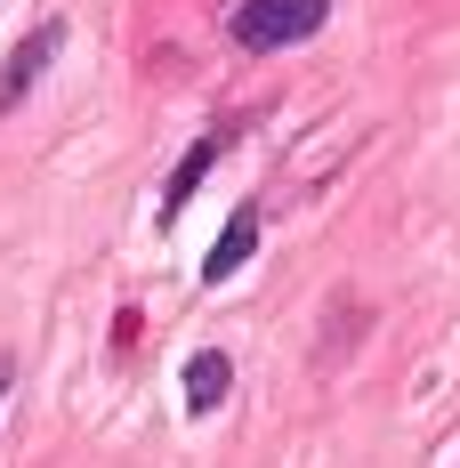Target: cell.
<instances>
[{"label":"cell","mask_w":460,"mask_h":468,"mask_svg":"<svg viewBox=\"0 0 460 468\" xmlns=\"http://www.w3.org/2000/svg\"><path fill=\"white\" fill-rule=\"evenodd\" d=\"M323 16H331V0H234L227 33H234V48H251V57H275V48L316 41Z\"/></svg>","instance_id":"1"},{"label":"cell","mask_w":460,"mask_h":468,"mask_svg":"<svg viewBox=\"0 0 460 468\" xmlns=\"http://www.w3.org/2000/svg\"><path fill=\"white\" fill-rule=\"evenodd\" d=\"M57 48H65V16H41L25 41L8 48V65H0V113H16L25 97L41 90V73H48V57H57Z\"/></svg>","instance_id":"2"},{"label":"cell","mask_w":460,"mask_h":468,"mask_svg":"<svg viewBox=\"0 0 460 468\" xmlns=\"http://www.w3.org/2000/svg\"><path fill=\"white\" fill-rule=\"evenodd\" d=\"M227 145H234V122L202 130V138H194V145L178 154V170H170V186H162V210H154L162 227H178V218H186V202H194V194H202V178H210V170L227 162Z\"/></svg>","instance_id":"3"},{"label":"cell","mask_w":460,"mask_h":468,"mask_svg":"<svg viewBox=\"0 0 460 468\" xmlns=\"http://www.w3.org/2000/svg\"><path fill=\"white\" fill-rule=\"evenodd\" d=\"M259 227H267V218H259V202H242V210L227 218V234L210 242V259H202V282H234V275H242V267H251V250H259Z\"/></svg>","instance_id":"4"},{"label":"cell","mask_w":460,"mask_h":468,"mask_svg":"<svg viewBox=\"0 0 460 468\" xmlns=\"http://www.w3.org/2000/svg\"><path fill=\"white\" fill-rule=\"evenodd\" d=\"M227 388H234V364L219 356V347L186 356V412H194V420H210V412L227 404Z\"/></svg>","instance_id":"5"},{"label":"cell","mask_w":460,"mask_h":468,"mask_svg":"<svg viewBox=\"0 0 460 468\" xmlns=\"http://www.w3.org/2000/svg\"><path fill=\"white\" fill-rule=\"evenodd\" d=\"M8 379H16V364H8V356H0V404H8Z\"/></svg>","instance_id":"6"}]
</instances>
